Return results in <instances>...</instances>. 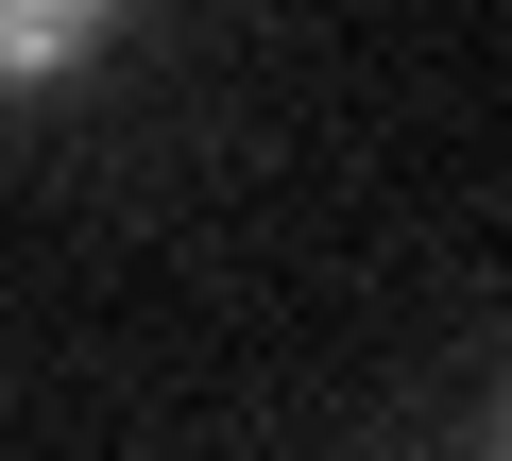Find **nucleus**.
<instances>
[{"instance_id":"nucleus-1","label":"nucleus","mask_w":512,"mask_h":461,"mask_svg":"<svg viewBox=\"0 0 512 461\" xmlns=\"http://www.w3.org/2000/svg\"><path fill=\"white\" fill-rule=\"evenodd\" d=\"M103 35V0H18V35H0V52H18V69H69Z\"/></svg>"}]
</instances>
